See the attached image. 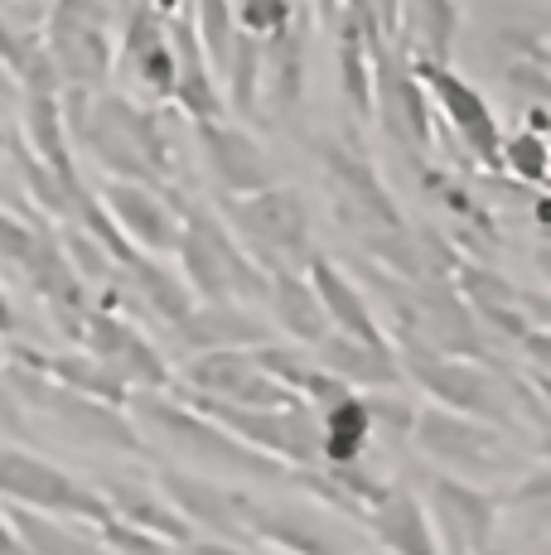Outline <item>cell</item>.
Instances as JSON below:
<instances>
[{"label": "cell", "mask_w": 551, "mask_h": 555, "mask_svg": "<svg viewBox=\"0 0 551 555\" xmlns=\"http://www.w3.org/2000/svg\"><path fill=\"white\" fill-rule=\"evenodd\" d=\"M257 63H261V39L232 35L222 73H228V98H232V106H238L242 116L257 112Z\"/></svg>", "instance_id": "d6a6232c"}, {"label": "cell", "mask_w": 551, "mask_h": 555, "mask_svg": "<svg viewBox=\"0 0 551 555\" xmlns=\"http://www.w3.org/2000/svg\"><path fill=\"white\" fill-rule=\"evenodd\" d=\"M0 498L20 503L25 512H39V517H78L92 521V527H102L112 517L107 503L98 498V488L78 483L49 459L15 450V444H0Z\"/></svg>", "instance_id": "8992f818"}, {"label": "cell", "mask_w": 551, "mask_h": 555, "mask_svg": "<svg viewBox=\"0 0 551 555\" xmlns=\"http://www.w3.org/2000/svg\"><path fill=\"white\" fill-rule=\"evenodd\" d=\"M315 155L324 159V169H330V179L348 194V203H358V208L373 212L377 222H387V228H397V232H401V212H397V203H392L387 184L377 179V169L368 165L363 155H354L348 145H338V141H315Z\"/></svg>", "instance_id": "83f0119b"}, {"label": "cell", "mask_w": 551, "mask_h": 555, "mask_svg": "<svg viewBox=\"0 0 551 555\" xmlns=\"http://www.w3.org/2000/svg\"><path fill=\"white\" fill-rule=\"evenodd\" d=\"M0 377H5L10 401H15V405H29V411L49 415V421H59V430L73 435V440L102 444V450H116V454H151L145 435L136 430L131 415L116 411V405L88 401V397H78V391H63V387H54V382L39 377V372L20 367V362L0 367Z\"/></svg>", "instance_id": "277c9868"}, {"label": "cell", "mask_w": 551, "mask_h": 555, "mask_svg": "<svg viewBox=\"0 0 551 555\" xmlns=\"http://www.w3.org/2000/svg\"><path fill=\"white\" fill-rule=\"evenodd\" d=\"M179 281L189 285L194 305H238V300H267V271L232 228L208 208L179 203Z\"/></svg>", "instance_id": "6da1fadb"}, {"label": "cell", "mask_w": 551, "mask_h": 555, "mask_svg": "<svg viewBox=\"0 0 551 555\" xmlns=\"http://www.w3.org/2000/svg\"><path fill=\"white\" fill-rule=\"evenodd\" d=\"M29 237H35V218L0 208V256H5V261H25Z\"/></svg>", "instance_id": "74e56055"}, {"label": "cell", "mask_w": 551, "mask_h": 555, "mask_svg": "<svg viewBox=\"0 0 551 555\" xmlns=\"http://www.w3.org/2000/svg\"><path fill=\"white\" fill-rule=\"evenodd\" d=\"M0 555H25L20 551V541H15V531L5 527V517H0Z\"/></svg>", "instance_id": "ee69618b"}, {"label": "cell", "mask_w": 551, "mask_h": 555, "mask_svg": "<svg viewBox=\"0 0 551 555\" xmlns=\"http://www.w3.org/2000/svg\"><path fill=\"white\" fill-rule=\"evenodd\" d=\"M503 169L513 179H523V184H533V189H542L547 184V141L542 135H533V131H517L513 141H503Z\"/></svg>", "instance_id": "e575fe53"}, {"label": "cell", "mask_w": 551, "mask_h": 555, "mask_svg": "<svg viewBox=\"0 0 551 555\" xmlns=\"http://www.w3.org/2000/svg\"><path fill=\"white\" fill-rule=\"evenodd\" d=\"M25 275L29 285L39 291V300L49 305V314H54L59 334H68L73 344H78V328H82V314H88V285L78 281V271L68 266V256H63L59 237L49 232L44 218H35V237H29V251H25Z\"/></svg>", "instance_id": "ac0fdd59"}, {"label": "cell", "mask_w": 551, "mask_h": 555, "mask_svg": "<svg viewBox=\"0 0 551 555\" xmlns=\"http://www.w3.org/2000/svg\"><path fill=\"white\" fill-rule=\"evenodd\" d=\"M78 353L98 358L102 367H107L126 391H131V397H141V391H165L169 387V362H165V353L136 324H126L121 314H112V309L92 305L88 314H82Z\"/></svg>", "instance_id": "ba28073f"}, {"label": "cell", "mask_w": 551, "mask_h": 555, "mask_svg": "<svg viewBox=\"0 0 551 555\" xmlns=\"http://www.w3.org/2000/svg\"><path fill=\"white\" fill-rule=\"evenodd\" d=\"M363 415H368V435L387 444H407L411 440V425H417V411L411 401L392 397V391H368L363 397Z\"/></svg>", "instance_id": "836d02e7"}, {"label": "cell", "mask_w": 551, "mask_h": 555, "mask_svg": "<svg viewBox=\"0 0 551 555\" xmlns=\"http://www.w3.org/2000/svg\"><path fill=\"white\" fill-rule=\"evenodd\" d=\"M228 218L238 232H247L261 261H295L310 251V203L300 189L271 184L261 194L228 198Z\"/></svg>", "instance_id": "8fae6325"}, {"label": "cell", "mask_w": 551, "mask_h": 555, "mask_svg": "<svg viewBox=\"0 0 551 555\" xmlns=\"http://www.w3.org/2000/svg\"><path fill=\"white\" fill-rule=\"evenodd\" d=\"M10 362L39 372V377L54 382V387H63V391H78V397H88V401L116 405V411L131 405V391H126L121 382L88 353H39V348H29V344H10Z\"/></svg>", "instance_id": "7402d4cb"}, {"label": "cell", "mask_w": 551, "mask_h": 555, "mask_svg": "<svg viewBox=\"0 0 551 555\" xmlns=\"http://www.w3.org/2000/svg\"><path fill=\"white\" fill-rule=\"evenodd\" d=\"M68 555H112V551L107 546H88L82 537H73V531H68Z\"/></svg>", "instance_id": "7bdbcfd3"}, {"label": "cell", "mask_w": 551, "mask_h": 555, "mask_svg": "<svg viewBox=\"0 0 551 555\" xmlns=\"http://www.w3.org/2000/svg\"><path fill=\"white\" fill-rule=\"evenodd\" d=\"M363 527L373 531L377 546L387 555H440V541L426 521V507H421V498L411 493V488L392 483V493L368 512Z\"/></svg>", "instance_id": "484cf974"}, {"label": "cell", "mask_w": 551, "mask_h": 555, "mask_svg": "<svg viewBox=\"0 0 551 555\" xmlns=\"http://www.w3.org/2000/svg\"><path fill=\"white\" fill-rule=\"evenodd\" d=\"M49 63H54L63 88H98L112 73V44L102 29V10L98 0H54L49 10Z\"/></svg>", "instance_id": "30bf717a"}, {"label": "cell", "mask_w": 551, "mask_h": 555, "mask_svg": "<svg viewBox=\"0 0 551 555\" xmlns=\"http://www.w3.org/2000/svg\"><path fill=\"white\" fill-rule=\"evenodd\" d=\"M508 82H517V88H527L537 102H547V63L513 59V68H508Z\"/></svg>", "instance_id": "ab89813d"}, {"label": "cell", "mask_w": 551, "mask_h": 555, "mask_svg": "<svg viewBox=\"0 0 551 555\" xmlns=\"http://www.w3.org/2000/svg\"><path fill=\"white\" fill-rule=\"evenodd\" d=\"M407 73L421 82L431 102L440 106V116L450 121V131L464 141V151L479 159L484 169H503V131H498V116L489 98H484L474 82H464L450 63H421V59H407Z\"/></svg>", "instance_id": "52a82bcc"}, {"label": "cell", "mask_w": 551, "mask_h": 555, "mask_svg": "<svg viewBox=\"0 0 551 555\" xmlns=\"http://www.w3.org/2000/svg\"><path fill=\"white\" fill-rule=\"evenodd\" d=\"M92 112H98L102 121H107L112 131L136 151V159H141V165L165 184V175L175 169V145H169L161 116L145 112V106H136V102H126V98H116V92H102V98H92Z\"/></svg>", "instance_id": "4316f807"}, {"label": "cell", "mask_w": 551, "mask_h": 555, "mask_svg": "<svg viewBox=\"0 0 551 555\" xmlns=\"http://www.w3.org/2000/svg\"><path fill=\"white\" fill-rule=\"evenodd\" d=\"M315 425H320V464H363L373 435H368V415H363V397L358 391L324 405L315 415Z\"/></svg>", "instance_id": "f546056e"}, {"label": "cell", "mask_w": 551, "mask_h": 555, "mask_svg": "<svg viewBox=\"0 0 551 555\" xmlns=\"http://www.w3.org/2000/svg\"><path fill=\"white\" fill-rule=\"evenodd\" d=\"M102 208L116 222L131 251L141 256H165L179 247V198L169 189H145V184H112L102 189Z\"/></svg>", "instance_id": "5bb4252c"}, {"label": "cell", "mask_w": 551, "mask_h": 555, "mask_svg": "<svg viewBox=\"0 0 551 555\" xmlns=\"http://www.w3.org/2000/svg\"><path fill=\"white\" fill-rule=\"evenodd\" d=\"M305 281H310L315 300H320L324 319H330V334H344V338H358V344L387 348V334H383V324H377L373 305L363 300V291H358V285L338 271L330 256H310V275H305Z\"/></svg>", "instance_id": "44dd1931"}, {"label": "cell", "mask_w": 551, "mask_h": 555, "mask_svg": "<svg viewBox=\"0 0 551 555\" xmlns=\"http://www.w3.org/2000/svg\"><path fill=\"white\" fill-rule=\"evenodd\" d=\"M401 59H421V63H450L454 29H460V10L454 0H401Z\"/></svg>", "instance_id": "f1b7e54d"}, {"label": "cell", "mask_w": 551, "mask_h": 555, "mask_svg": "<svg viewBox=\"0 0 551 555\" xmlns=\"http://www.w3.org/2000/svg\"><path fill=\"white\" fill-rule=\"evenodd\" d=\"M184 555H252L247 546H222V541H194L184 546Z\"/></svg>", "instance_id": "60d3db41"}, {"label": "cell", "mask_w": 551, "mask_h": 555, "mask_svg": "<svg viewBox=\"0 0 551 555\" xmlns=\"http://www.w3.org/2000/svg\"><path fill=\"white\" fill-rule=\"evenodd\" d=\"M98 498L107 503L112 521H121V527L131 531H145V537L165 541V546H194V527H189L184 517H179L175 507L165 503V498H155L151 488L141 483H121V478H107V483H98Z\"/></svg>", "instance_id": "cb8c5ba5"}, {"label": "cell", "mask_w": 551, "mask_h": 555, "mask_svg": "<svg viewBox=\"0 0 551 555\" xmlns=\"http://www.w3.org/2000/svg\"><path fill=\"white\" fill-rule=\"evenodd\" d=\"M474 555H513V551H508V546H498V541H494V546H484V551H474Z\"/></svg>", "instance_id": "f6af8a7d"}, {"label": "cell", "mask_w": 551, "mask_h": 555, "mask_svg": "<svg viewBox=\"0 0 551 555\" xmlns=\"http://www.w3.org/2000/svg\"><path fill=\"white\" fill-rule=\"evenodd\" d=\"M179 391L204 401H228V405H252V411H276V405H295L285 387H276L267 372L252 362V353H204L189 358L179 367Z\"/></svg>", "instance_id": "7c38bea8"}, {"label": "cell", "mask_w": 551, "mask_h": 555, "mask_svg": "<svg viewBox=\"0 0 551 555\" xmlns=\"http://www.w3.org/2000/svg\"><path fill=\"white\" fill-rule=\"evenodd\" d=\"M165 44L175 53V92L169 98L179 102V112L189 121H228V106H222V92H218V78L204 59V44H198V25H194V5H179L175 15H165Z\"/></svg>", "instance_id": "2e32d148"}, {"label": "cell", "mask_w": 551, "mask_h": 555, "mask_svg": "<svg viewBox=\"0 0 551 555\" xmlns=\"http://www.w3.org/2000/svg\"><path fill=\"white\" fill-rule=\"evenodd\" d=\"M0 367H5V362H0ZM0 425H5V430H20V411L5 391V377H0Z\"/></svg>", "instance_id": "b9f144b4"}, {"label": "cell", "mask_w": 551, "mask_h": 555, "mask_svg": "<svg viewBox=\"0 0 551 555\" xmlns=\"http://www.w3.org/2000/svg\"><path fill=\"white\" fill-rule=\"evenodd\" d=\"M261 271H267V300L276 309V328H285L295 338V348H315L330 334V319L315 300L310 281L300 271H291L285 261H261Z\"/></svg>", "instance_id": "d4e9b609"}, {"label": "cell", "mask_w": 551, "mask_h": 555, "mask_svg": "<svg viewBox=\"0 0 551 555\" xmlns=\"http://www.w3.org/2000/svg\"><path fill=\"white\" fill-rule=\"evenodd\" d=\"M35 39L29 35H20L15 25H10V15H0V63H5L15 78H25V68H29V59H35Z\"/></svg>", "instance_id": "f35d334b"}, {"label": "cell", "mask_w": 551, "mask_h": 555, "mask_svg": "<svg viewBox=\"0 0 551 555\" xmlns=\"http://www.w3.org/2000/svg\"><path fill=\"white\" fill-rule=\"evenodd\" d=\"M121 275L131 281L136 300H141L145 309H155L165 324H179V319L194 309V295H189V285L179 281L175 271H165L161 256H136V261L126 266Z\"/></svg>", "instance_id": "1f68e13d"}, {"label": "cell", "mask_w": 551, "mask_h": 555, "mask_svg": "<svg viewBox=\"0 0 551 555\" xmlns=\"http://www.w3.org/2000/svg\"><path fill=\"white\" fill-rule=\"evenodd\" d=\"M261 344H276V328L242 305H194L179 324H169V348L184 362L204 353H247Z\"/></svg>", "instance_id": "9a60e30c"}, {"label": "cell", "mask_w": 551, "mask_h": 555, "mask_svg": "<svg viewBox=\"0 0 551 555\" xmlns=\"http://www.w3.org/2000/svg\"><path fill=\"white\" fill-rule=\"evenodd\" d=\"M291 0H238L232 5V25L238 35H252V39H276L285 25H291Z\"/></svg>", "instance_id": "d590c367"}, {"label": "cell", "mask_w": 551, "mask_h": 555, "mask_svg": "<svg viewBox=\"0 0 551 555\" xmlns=\"http://www.w3.org/2000/svg\"><path fill=\"white\" fill-rule=\"evenodd\" d=\"M411 444H417L431 464H440V474L464 478V483H474V478H508L523 464L513 435L494 430V425H479V421H464V415H450V411H440V405L417 411Z\"/></svg>", "instance_id": "5b68a950"}, {"label": "cell", "mask_w": 551, "mask_h": 555, "mask_svg": "<svg viewBox=\"0 0 551 555\" xmlns=\"http://www.w3.org/2000/svg\"><path fill=\"white\" fill-rule=\"evenodd\" d=\"M392 358H397L401 377H411L421 391H431V401L440 411L494 425L503 435L517 430V405H513V391H508V377H494L484 362L436 353V348L417 344V338H401V353Z\"/></svg>", "instance_id": "3957f363"}, {"label": "cell", "mask_w": 551, "mask_h": 555, "mask_svg": "<svg viewBox=\"0 0 551 555\" xmlns=\"http://www.w3.org/2000/svg\"><path fill=\"white\" fill-rule=\"evenodd\" d=\"M136 430H151L175 459H184L189 468H198L204 478L214 474H238V478H285L291 468H281L276 459L238 444L228 430H218L214 421H204L198 411H189L184 401H175L169 391H141L126 405Z\"/></svg>", "instance_id": "7a4b0ae2"}, {"label": "cell", "mask_w": 551, "mask_h": 555, "mask_svg": "<svg viewBox=\"0 0 551 555\" xmlns=\"http://www.w3.org/2000/svg\"><path fill=\"white\" fill-rule=\"evenodd\" d=\"M242 531H247V541H267V546H281L291 555H354L344 531H334L320 512H305V507L247 503Z\"/></svg>", "instance_id": "ffe728a7"}, {"label": "cell", "mask_w": 551, "mask_h": 555, "mask_svg": "<svg viewBox=\"0 0 551 555\" xmlns=\"http://www.w3.org/2000/svg\"><path fill=\"white\" fill-rule=\"evenodd\" d=\"M198 145H204V159L214 169V179L228 194L247 198V194H261V189L276 184V169L267 151L252 141L242 126H228V121H198L194 126Z\"/></svg>", "instance_id": "d6986e66"}, {"label": "cell", "mask_w": 551, "mask_h": 555, "mask_svg": "<svg viewBox=\"0 0 551 555\" xmlns=\"http://www.w3.org/2000/svg\"><path fill=\"white\" fill-rule=\"evenodd\" d=\"M426 493V521L440 541V555H474L498 541V498L484 488L464 483L450 474H426L421 478Z\"/></svg>", "instance_id": "9c48e42d"}, {"label": "cell", "mask_w": 551, "mask_h": 555, "mask_svg": "<svg viewBox=\"0 0 551 555\" xmlns=\"http://www.w3.org/2000/svg\"><path fill=\"white\" fill-rule=\"evenodd\" d=\"M373 112L383 116L392 141H407L411 151H431V145H436L426 92H421V82L407 73V59L383 44L373 53Z\"/></svg>", "instance_id": "e0dca14e"}, {"label": "cell", "mask_w": 551, "mask_h": 555, "mask_svg": "<svg viewBox=\"0 0 551 555\" xmlns=\"http://www.w3.org/2000/svg\"><path fill=\"white\" fill-rule=\"evenodd\" d=\"M300 82H305V44H300V29L285 25L276 39H261L257 102L261 92H271L276 106H295L300 102Z\"/></svg>", "instance_id": "4dcf8cb0"}, {"label": "cell", "mask_w": 551, "mask_h": 555, "mask_svg": "<svg viewBox=\"0 0 551 555\" xmlns=\"http://www.w3.org/2000/svg\"><path fill=\"white\" fill-rule=\"evenodd\" d=\"M161 493L194 531H208V541H222V546H247L242 512H247L252 498H242L238 488H222L218 478L189 474V468H179V464H161Z\"/></svg>", "instance_id": "4fadbf2b"}, {"label": "cell", "mask_w": 551, "mask_h": 555, "mask_svg": "<svg viewBox=\"0 0 551 555\" xmlns=\"http://www.w3.org/2000/svg\"><path fill=\"white\" fill-rule=\"evenodd\" d=\"M310 362L320 372L338 377L348 391H387L397 387V358H392V344L387 348H373V344H358V338H344V334H324L320 344L310 348Z\"/></svg>", "instance_id": "603a6c76"}, {"label": "cell", "mask_w": 551, "mask_h": 555, "mask_svg": "<svg viewBox=\"0 0 551 555\" xmlns=\"http://www.w3.org/2000/svg\"><path fill=\"white\" fill-rule=\"evenodd\" d=\"M126 68H131V78L145 82L155 98H169V92H175V53H169V44H155V49L136 53Z\"/></svg>", "instance_id": "8d00e7d4"}]
</instances>
